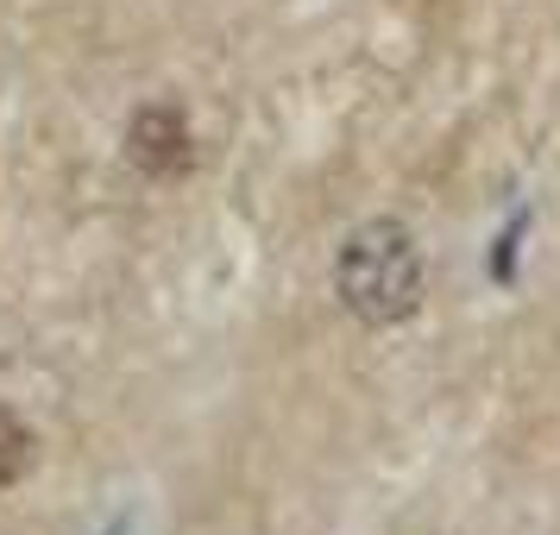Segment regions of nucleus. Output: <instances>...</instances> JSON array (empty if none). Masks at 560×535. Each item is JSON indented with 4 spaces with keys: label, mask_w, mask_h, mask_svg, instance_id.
Segmentation results:
<instances>
[{
    "label": "nucleus",
    "mask_w": 560,
    "mask_h": 535,
    "mask_svg": "<svg viewBox=\"0 0 560 535\" xmlns=\"http://www.w3.org/2000/svg\"><path fill=\"white\" fill-rule=\"evenodd\" d=\"M32 454H38V434L26 429V416H20V409L0 404V491H7L13 479H26Z\"/></svg>",
    "instance_id": "obj_3"
},
{
    "label": "nucleus",
    "mask_w": 560,
    "mask_h": 535,
    "mask_svg": "<svg viewBox=\"0 0 560 535\" xmlns=\"http://www.w3.org/2000/svg\"><path fill=\"white\" fill-rule=\"evenodd\" d=\"M334 290L365 328H397L422 309V246L404 221H365L334 258Z\"/></svg>",
    "instance_id": "obj_1"
},
{
    "label": "nucleus",
    "mask_w": 560,
    "mask_h": 535,
    "mask_svg": "<svg viewBox=\"0 0 560 535\" xmlns=\"http://www.w3.org/2000/svg\"><path fill=\"white\" fill-rule=\"evenodd\" d=\"M127 158L139 177L152 183H171V177H189L196 171V127H189V114L177 102H145L139 114L127 120Z\"/></svg>",
    "instance_id": "obj_2"
}]
</instances>
